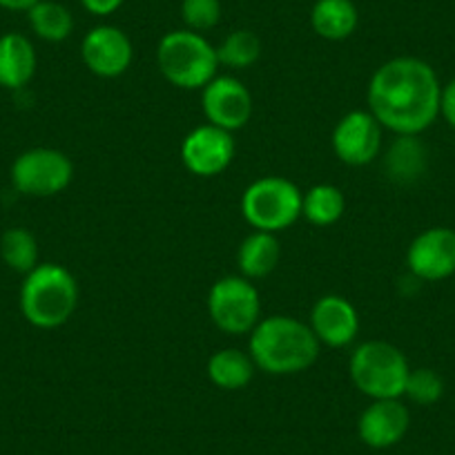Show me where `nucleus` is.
Segmentation results:
<instances>
[{"label": "nucleus", "instance_id": "f257e3e1", "mask_svg": "<svg viewBox=\"0 0 455 455\" xmlns=\"http://www.w3.org/2000/svg\"><path fill=\"white\" fill-rule=\"evenodd\" d=\"M442 85L427 60L397 56L375 69L369 83V112L397 137H418L440 114Z\"/></svg>", "mask_w": 455, "mask_h": 455}, {"label": "nucleus", "instance_id": "f03ea898", "mask_svg": "<svg viewBox=\"0 0 455 455\" xmlns=\"http://www.w3.org/2000/svg\"><path fill=\"white\" fill-rule=\"evenodd\" d=\"M319 348L313 328L291 315L259 319L248 344L255 366L268 375L304 373L317 362Z\"/></svg>", "mask_w": 455, "mask_h": 455}, {"label": "nucleus", "instance_id": "7ed1b4c3", "mask_svg": "<svg viewBox=\"0 0 455 455\" xmlns=\"http://www.w3.org/2000/svg\"><path fill=\"white\" fill-rule=\"evenodd\" d=\"M78 304V283L59 264H38L20 286V313L32 326L52 331L69 322Z\"/></svg>", "mask_w": 455, "mask_h": 455}, {"label": "nucleus", "instance_id": "20e7f679", "mask_svg": "<svg viewBox=\"0 0 455 455\" xmlns=\"http://www.w3.org/2000/svg\"><path fill=\"white\" fill-rule=\"evenodd\" d=\"M156 65L170 85L179 90H204L217 76V47L210 45L204 34L177 29L159 41Z\"/></svg>", "mask_w": 455, "mask_h": 455}, {"label": "nucleus", "instance_id": "39448f33", "mask_svg": "<svg viewBox=\"0 0 455 455\" xmlns=\"http://www.w3.org/2000/svg\"><path fill=\"white\" fill-rule=\"evenodd\" d=\"M351 379L371 400H397L404 395L411 366L404 353L382 339H371L353 351L348 362Z\"/></svg>", "mask_w": 455, "mask_h": 455}, {"label": "nucleus", "instance_id": "423d86ee", "mask_svg": "<svg viewBox=\"0 0 455 455\" xmlns=\"http://www.w3.org/2000/svg\"><path fill=\"white\" fill-rule=\"evenodd\" d=\"M301 195L291 179H257L243 192L242 214L255 230L277 235L301 217Z\"/></svg>", "mask_w": 455, "mask_h": 455}, {"label": "nucleus", "instance_id": "0eeeda50", "mask_svg": "<svg viewBox=\"0 0 455 455\" xmlns=\"http://www.w3.org/2000/svg\"><path fill=\"white\" fill-rule=\"evenodd\" d=\"M208 315L228 335H246L261 319V297L255 283L242 275L221 277L208 292Z\"/></svg>", "mask_w": 455, "mask_h": 455}, {"label": "nucleus", "instance_id": "6e6552de", "mask_svg": "<svg viewBox=\"0 0 455 455\" xmlns=\"http://www.w3.org/2000/svg\"><path fill=\"white\" fill-rule=\"evenodd\" d=\"M12 186L25 196H56L72 183L74 164L56 148H32L12 164Z\"/></svg>", "mask_w": 455, "mask_h": 455}, {"label": "nucleus", "instance_id": "1a4fd4ad", "mask_svg": "<svg viewBox=\"0 0 455 455\" xmlns=\"http://www.w3.org/2000/svg\"><path fill=\"white\" fill-rule=\"evenodd\" d=\"M384 128L369 109L344 114L332 130V150L341 164L362 168L375 161L382 150Z\"/></svg>", "mask_w": 455, "mask_h": 455}, {"label": "nucleus", "instance_id": "9d476101", "mask_svg": "<svg viewBox=\"0 0 455 455\" xmlns=\"http://www.w3.org/2000/svg\"><path fill=\"white\" fill-rule=\"evenodd\" d=\"M233 132L205 124L186 134L181 143V161L186 170L195 177L210 179L226 172L235 159Z\"/></svg>", "mask_w": 455, "mask_h": 455}, {"label": "nucleus", "instance_id": "9b49d317", "mask_svg": "<svg viewBox=\"0 0 455 455\" xmlns=\"http://www.w3.org/2000/svg\"><path fill=\"white\" fill-rule=\"evenodd\" d=\"M201 109L208 124L228 132H237L251 121L252 96L239 78L214 76L201 90Z\"/></svg>", "mask_w": 455, "mask_h": 455}, {"label": "nucleus", "instance_id": "f8f14e48", "mask_svg": "<svg viewBox=\"0 0 455 455\" xmlns=\"http://www.w3.org/2000/svg\"><path fill=\"white\" fill-rule=\"evenodd\" d=\"M134 47L128 34L114 25L90 29L81 43V59L92 74L100 78H116L132 65Z\"/></svg>", "mask_w": 455, "mask_h": 455}, {"label": "nucleus", "instance_id": "ddd939ff", "mask_svg": "<svg viewBox=\"0 0 455 455\" xmlns=\"http://www.w3.org/2000/svg\"><path fill=\"white\" fill-rule=\"evenodd\" d=\"M406 266L419 282H442L455 273V230L428 228L411 242Z\"/></svg>", "mask_w": 455, "mask_h": 455}, {"label": "nucleus", "instance_id": "4468645a", "mask_svg": "<svg viewBox=\"0 0 455 455\" xmlns=\"http://www.w3.org/2000/svg\"><path fill=\"white\" fill-rule=\"evenodd\" d=\"M308 326L313 328L319 344L331 348H344L353 344L360 332L357 308L341 295H323L310 310Z\"/></svg>", "mask_w": 455, "mask_h": 455}, {"label": "nucleus", "instance_id": "2eb2a0df", "mask_svg": "<svg viewBox=\"0 0 455 455\" xmlns=\"http://www.w3.org/2000/svg\"><path fill=\"white\" fill-rule=\"evenodd\" d=\"M411 427V413L404 402L373 400L360 415L357 433L360 440L371 449H388L404 440Z\"/></svg>", "mask_w": 455, "mask_h": 455}, {"label": "nucleus", "instance_id": "dca6fc26", "mask_svg": "<svg viewBox=\"0 0 455 455\" xmlns=\"http://www.w3.org/2000/svg\"><path fill=\"white\" fill-rule=\"evenodd\" d=\"M36 50L25 34L7 32L0 36V87L23 90L36 74Z\"/></svg>", "mask_w": 455, "mask_h": 455}, {"label": "nucleus", "instance_id": "f3484780", "mask_svg": "<svg viewBox=\"0 0 455 455\" xmlns=\"http://www.w3.org/2000/svg\"><path fill=\"white\" fill-rule=\"evenodd\" d=\"M282 261V246L275 233L255 230L242 242L237 251L239 273L246 279H264L273 273Z\"/></svg>", "mask_w": 455, "mask_h": 455}, {"label": "nucleus", "instance_id": "a211bd4d", "mask_svg": "<svg viewBox=\"0 0 455 455\" xmlns=\"http://www.w3.org/2000/svg\"><path fill=\"white\" fill-rule=\"evenodd\" d=\"M360 14L353 0H317L310 10V28L326 41H344L353 36Z\"/></svg>", "mask_w": 455, "mask_h": 455}, {"label": "nucleus", "instance_id": "6ab92c4d", "mask_svg": "<svg viewBox=\"0 0 455 455\" xmlns=\"http://www.w3.org/2000/svg\"><path fill=\"white\" fill-rule=\"evenodd\" d=\"M255 362L251 353L239 348H221L208 360V378L221 391L246 388L255 378Z\"/></svg>", "mask_w": 455, "mask_h": 455}, {"label": "nucleus", "instance_id": "aec40b11", "mask_svg": "<svg viewBox=\"0 0 455 455\" xmlns=\"http://www.w3.org/2000/svg\"><path fill=\"white\" fill-rule=\"evenodd\" d=\"M347 210V199L341 190L331 183H317L301 195V217L317 228L332 226Z\"/></svg>", "mask_w": 455, "mask_h": 455}, {"label": "nucleus", "instance_id": "412c9836", "mask_svg": "<svg viewBox=\"0 0 455 455\" xmlns=\"http://www.w3.org/2000/svg\"><path fill=\"white\" fill-rule=\"evenodd\" d=\"M28 20L32 32L47 43H63L74 32L72 12L56 0H38L28 12Z\"/></svg>", "mask_w": 455, "mask_h": 455}, {"label": "nucleus", "instance_id": "4be33fe9", "mask_svg": "<svg viewBox=\"0 0 455 455\" xmlns=\"http://www.w3.org/2000/svg\"><path fill=\"white\" fill-rule=\"evenodd\" d=\"M0 257L7 268L28 275L38 266V242L25 228H10L0 237Z\"/></svg>", "mask_w": 455, "mask_h": 455}, {"label": "nucleus", "instance_id": "5701e85b", "mask_svg": "<svg viewBox=\"0 0 455 455\" xmlns=\"http://www.w3.org/2000/svg\"><path fill=\"white\" fill-rule=\"evenodd\" d=\"M261 38L251 29H235L228 34L217 47L219 65H226L230 69H248L259 60L261 56Z\"/></svg>", "mask_w": 455, "mask_h": 455}, {"label": "nucleus", "instance_id": "b1692460", "mask_svg": "<svg viewBox=\"0 0 455 455\" xmlns=\"http://www.w3.org/2000/svg\"><path fill=\"white\" fill-rule=\"evenodd\" d=\"M387 156V168L400 181H411V179L419 177L427 165V152L418 137H397Z\"/></svg>", "mask_w": 455, "mask_h": 455}, {"label": "nucleus", "instance_id": "393cba45", "mask_svg": "<svg viewBox=\"0 0 455 455\" xmlns=\"http://www.w3.org/2000/svg\"><path fill=\"white\" fill-rule=\"evenodd\" d=\"M444 393V379L433 369H411L409 379H406L404 395L411 402L422 406L435 404Z\"/></svg>", "mask_w": 455, "mask_h": 455}, {"label": "nucleus", "instance_id": "a878e982", "mask_svg": "<svg viewBox=\"0 0 455 455\" xmlns=\"http://www.w3.org/2000/svg\"><path fill=\"white\" fill-rule=\"evenodd\" d=\"M181 19L190 32H208L221 20V0H181Z\"/></svg>", "mask_w": 455, "mask_h": 455}, {"label": "nucleus", "instance_id": "bb28decb", "mask_svg": "<svg viewBox=\"0 0 455 455\" xmlns=\"http://www.w3.org/2000/svg\"><path fill=\"white\" fill-rule=\"evenodd\" d=\"M440 114L444 116L446 124H449L451 128H455V78L442 87Z\"/></svg>", "mask_w": 455, "mask_h": 455}, {"label": "nucleus", "instance_id": "cd10ccee", "mask_svg": "<svg viewBox=\"0 0 455 455\" xmlns=\"http://www.w3.org/2000/svg\"><path fill=\"white\" fill-rule=\"evenodd\" d=\"M125 0H81V5L90 12L92 16H109L119 12Z\"/></svg>", "mask_w": 455, "mask_h": 455}, {"label": "nucleus", "instance_id": "c85d7f7f", "mask_svg": "<svg viewBox=\"0 0 455 455\" xmlns=\"http://www.w3.org/2000/svg\"><path fill=\"white\" fill-rule=\"evenodd\" d=\"M38 0H0V7L10 12H29Z\"/></svg>", "mask_w": 455, "mask_h": 455}]
</instances>
